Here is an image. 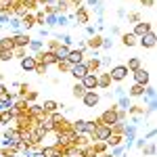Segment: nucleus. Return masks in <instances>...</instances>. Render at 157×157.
<instances>
[{
    "label": "nucleus",
    "instance_id": "obj_27",
    "mask_svg": "<svg viewBox=\"0 0 157 157\" xmlns=\"http://www.w3.org/2000/svg\"><path fill=\"white\" fill-rule=\"evenodd\" d=\"M109 153L113 157H121L124 153H128V149H126V145L121 143V145H117V147H109Z\"/></svg>",
    "mask_w": 157,
    "mask_h": 157
},
{
    "label": "nucleus",
    "instance_id": "obj_20",
    "mask_svg": "<svg viewBox=\"0 0 157 157\" xmlns=\"http://www.w3.org/2000/svg\"><path fill=\"white\" fill-rule=\"evenodd\" d=\"M140 151H143V155H145V157H155V153H157V145H155V140H149V143H147V145L143 147Z\"/></svg>",
    "mask_w": 157,
    "mask_h": 157
},
{
    "label": "nucleus",
    "instance_id": "obj_47",
    "mask_svg": "<svg viewBox=\"0 0 157 157\" xmlns=\"http://www.w3.org/2000/svg\"><path fill=\"white\" fill-rule=\"evenodd\" d=\"M134 145L138 147V149H143V147L147 145V140H145V136H143V138H134Z\"/></svg>",
    "mask_w": 157,
    "mask_h": 157
},
{
    "label": "nucleus",
    "instance_id": "obj_41",
    "mask_svg": "<svg viewBox=\"0 0 157 157\" xmlns=\"http://www.w3.org/2000/svg\"><path fill=\"white\" fill-rule=\"evenodd\" d=\"M34 17H36V23H40V27H44V17H46V15H44V11H38Z\"/></svg>",
    "mask_w": 157,
    "mask_h": 157
},
{
    "label": "nucleus",
    "instance_id": "obj_7",
    "mask_svg": "<svg viewBox=\"0 0 157 157\" xmlns=\"http://www.w3.org/2000/svg\"><path fill=\"white\" fill-rule=\"evenodd\" d=\"M73 19H78V25H86L88 21H90V13H88L86 6H75Z\"/></svg>",
    "mask_w": 157,
    "mask_h": 157
},
{
    "label": "nucleus",
    "instance_id": "obj_46",
    "mask_svg": "<svg viewBox=\"0 0 157 157\" xmlns=\"http://www.w3.org/2000/svg\"><path fill=\"white\" fill-rule=\"evenodd\" d=\"M38 34H40V38H48L50 36V29H48V27H40Z\"/></svg>",
    "mask_w": 157,
    "mask_h": 157
},
{
    "label": "nucleus",
    "instance_id": "obj_36",
    "mask_svg": "<svg viewBox=\"0 0 157 157\" xmlns=\"http://www.w3.org/2000/svg\"><path fill=\"white\" fill-rule=\"evenodd\" d=\"M11 107H13V101H11V98H4V101H0V113H2V111H9Z\"/></svg>",
    "mask_w": 157,
    "mask_h": 157
},
{
    "label": "nucleus",
    "instance_id": "obj_9",
    "mask_svg": "<svg viewBox=\"0 0 157 157\" xmlns=\"http://www.w3.org/2000/svg\"><path fill=\"white\" fill-rule=\"evenodd\" d=\"M80 82H82V86H84L86 90H97V73L88 71Z\"/></svg>",
    "mask_w": 157,
    "mask_h": 157
},
{
    "label": "nucleus",
    "instance_id": "obj_32",
    "mask_svg": "<svg viewBox=\"0 0 157 157\" xmlns=\"http://www.w3.org/2000/svg\"><path fill=\"white\" fill-rule=\"evenodd\" d=\"M57 67H59V71H61V73H69L73 65H71V63H69L67 59H65V61H59V63H57Z\"/></svg>",
    "mask_w": 157,
    "mask_h": 157
},
{
    "label": "nucleus",
    "instance_id": "obj_29",
    "mask_svg": "<svg viewBox=\"0 0 157 157\" xmlns=\"http://www.w3.org/2000/svg\"><path fill=\"white\" fill-rule=\"evenodd\" d=\"M27 48H32L34 55H36V52H40V50H44V40H29Z\"/></svg>",
    "mask_w": 157,
    "mask_h": 157
},
{
    "label": "nucleus",
    "instance_id": "obj_2",
    "mask_svg": "<svg viewBox=\"0 0 157 157\" xmlns=\"http://www.w3.org/2000/svg\"><path fill=\"white\" fill-rule=\"evenodd\" d=\"M98 121L101 124H105V126H113V124H117V107L113 105V107H109V109H105L103 113H101V117H98Z\"/></svg>",
    "mask_w": 157,
    "mask_h": 157
},
{
    "label": "nucleus",
    "instance_id": "obj_13",
    "mask_svg": "<svg viewBox=\"0 0 157 157\" xmlns=\"http://www.w3.org/2000/svg\"><path fill=\"white\" fill-rule=\"evenodd\" d=\"M109 86H111V78H109V71L97 73V88H101V90H107Z\"/></svg>",
    "mask_w": 157,
    "mask_h": 157
},
{
    "label": "nucleus",
    "instance_id": "obj_37",
    "mask_svg": "<svg viewBox=\"0 0 157 157\" xmlns=\"http://www.w3.org/2000/svg\"><path fill=\"white\" fill-rule=\"evenodd\" d=\"M44 23L48 25V27H55L57 25V15H46L44 17Z\"/></svg>",
    "mask_w": 157,
    "mask_h": 157
},
{
    "label": "nucleus",
    "instance_id": "obj_4",
    "mask_svg": "<svg viewBox=\"0 0 157 157\" xmlns=\"http://www.w3.org/2000/svg\"><path fill=\"white\" fill-rule=\"evenodd\" d=\"M82 103H84V107H88V109H94L101 103V97H98V92L97 90H88L84 97H82Z\"/></svg>",
    "mask_w": 157,
    "mask_h": 157
},
{
    "label": "nucleus",
    "instance_id": "obj_52",
    "mask_svg": "<svg viewBox=\"0 0 157 157\" xmlns=\"http://www.w3.org/2000/svg\"><path fill=\"white\" fill-rule=\"evenodd\" d=\"M98 157H113V155H111L109 151H105V153H101V155H98Z\"/></svg>",
    "mask_w": 157,
    "mask_h": 157
},
{
    "label": "nucleus",
    "instance_id": "obj_15",
    "mask_svg": "<svg viewBox=\"0 0 157 157\" xmlns=\"http://www.w3.org/2000/svg\"><path fill=\"white\" fill-rule=\"evenodd\" d=\"M36 59H34V55H32V57H27V55H25L23 59H21V69H23V71H34V69H36Z\"/></svg>",
    "mask_w": 157,
    "mask_h": 157
},
{
    "label": "nucleus",
    "instance_id": "obj_6",
    "mask_svg": "<svg viewBox=\"0 0 157 157\" xmlns=\"http://www.w3.org/2000/svg\"><path fill=\"white\" fill-rule=\"evenodd\" d=\"M138 44H140L143 48H155V44H157V36H155V32L151 29L149 34H145L143 38H138Z\"/></svg>",
    "mask_w": 157,
    "mask_h": 157
},
{
    "label": "nucleus",
    "instance_id": "obj_25",
    "mask_svg": "<svg viewBox=\"0 0 157 157\" xmlns=\"http://www.w3.org/2000/svg\"><path fill=\"white\" fill-rule=\"evenodd\" d=\"M121 42H124V46H134V44H138V38L132 32H128V34H121Z\"/></svg>",
    "mask_w": 157,
    "mask_h": 157
},
{
    "label": "nucleus",
    "instance_id": "obj_26",
    "mask_svg": "<svg viewBox=\"0 0 157 157\" xmlns=\"http://www.w3.org/2000/svg\"><path fill=\"white\" fill-rule=\"evenodd\" d=\"M69 50H71L69 46H63V44H61L59 48L55 50V57H57V63H59V61H65V59H67V55H69Z\"/></svg>",
    "mask_w": 157,
    "mask_h": 157
},
{
    "label": "nucleus",
    "instance_id": "obj_44",
    "mask_svg": "<svg viewBox=\"0 0 157 157\" xmlns=\"http://www.w3.org/2000/svg\"><path fill=\"white\" fill-rule=\"evenodd\" d=\"M86 36L88 38L97 36V27H94V25H86Z\"/></svg>",
    "mask_w": 157,
    "mask_h": 157
},
{
    "label": "nucleus",
    "instance_id": "obj_11",
    "mask_svg": "<svg viewBox=\"0 0 157 157\" xmlns=\"http://www.w3.org/2000/svg\"><path fill=\"white\" fill-rule=\"evenodd\" d=\"M69 128L73 134H88V120H75Z\"/></svg>",
    "mask_w": 157,
    "mask_h": 157
},
{
    "label": "nucleus",
    "instance_id": "obj_51",
    "mask_svg": "<svg viewBox=\"0 0 157 157\" xmlns=\"http://www.w3.org/2000/svg\"><path fill=\"white\" fill-rule=\"evenodd\" d=\"M126 17V9H117V19H124Z\"/></svg>",
    "mask_w": 157,
    "mask_h": 157
},
{
    "label": "nucleus",
    "instance_id": "obj_45",
    "mask_svg": "<svg viewBox=\"0 0 157 157\" xmlns=\"http://www.w3.org/2000/svg\"><path fill=\"white\" fill-rule=\"evenodd\" d=\"M155 136H157V130H155V128H151V130H149V132H147L145 140H147V143H149V140H155Z\"/></svg>",
    "mask_w": 157,
    "mask_h": 157
},
{
    "label": "nucleus",
    "instance_id": "obj_12",
    "mask_svg": "<svg viewBox=\"0 0 157 157\" xmlns=\"http://www.w3.org/2000/svg\"><path fill=\"white\" fill-rule=\"evenodd\" d=\"M11 40H13V46H21V48H25V46L29 44V40H32V38L21 32V34H13Z\"/></svg>",
    "mask_w": 157,
    "mask_h": 157
},
{
    "label": "nucleus",
    "instance_id": "obj_16",
    "mask_svg": "<svg viewBox=\"0 0 157 157\" xmlns=\"http://www.w3.org/2000/svg\"><path fill=\"white\" fill-rule=\"evenodd\" d=\"M34 25H36V17H34L32 13H27V15H23V17H21V29H25V32H27V29H32Z\"/></svg>",
    "mask_w": 157,
    "mask_h": 157
},
{
    "label": "nucleus",
    "instance_id": "obj_49",
    "mask_svg": "<svg viewBox=\"0 0 157 157\" xmlns=\"http://www.w3.org/2000/svg\"><path fill=\"white\" fill-rule=\"evenodd\" d=\"M98 2H101V0H86V4H88L90 9H94V6H98Z\"/></svg>",
    "mask_w": 157,
    "mask_h": 157
},
{
    "label": "nucleus",
    "instance_id": "obj_35",
    "mask_svg": "<svg viewBox=\"0 0 157 157\" xmlns=\"http://www.w3.org/2000/svg\"><path fill=\"white\" fill-rule=\"evenodd\" d=\"M128 21L136 25L138 21H143V17H140V13H136V11H134V13H128Z\"/></svg>",
    "mask_w": 157,
    "mask_h": 157
},
{
    "label": "nucleus",
    "instance_id": "obj_17",
    "mask_svg": "<svg viewBox=\"0 0 157 157\" xmlns=\"http://www.w3.org/2000/svg\"><path fill=\"white\" fill-rule=\"evenodd\" d=\"M84 63H86V69L92 71V73H97L98 69H101V59H98V57H90L88 61L84 59Z\"/></svg>",
    "mask_w": 157,
    "mask_h": 157
},
{
    "label": "nucleus",
    "instance_id": "obj_5",
    "mask_svg": "<svg viewBox=\"0 0 157 157\" xmlns=\"http://www.w3.org/2000/svg\"><path fill=\"white\" fill-rule=\"evenodd\" d=\"M132 78H134V84H140V86H149V80H151V73L147 71L145 67L132 71Z\"/></svg>",
    "mask_w": 157,
    "mask_h": 157
},
{
    "label": "nucleus",
    "instance_id": "obj_40",
    "mask_svg": "<svg viewBox=\"0 0 157 157\" xmlns=\"http://www.w3.org/2000/svg\"><path fill=\"white\" fill-rule=\"evenodd\" d=\"M13 57L23 59V57H25V48H21V46H15V48H13Z\"/></svg>",
    "mask_w": 157,
    "mask_h": 157
},
{
    "label": "nucleus",
    "instance_id": "obj_28",
    "mask_svg": "<svg viewBox=\"0 0 157 157\" xmlns=\"http://www.w3.org/2000/svg\"><path fill=\"white\" fill-rule=\"evenodd\" d=\"M130 105H132V103H130V97H128V94H124V97L117 98V105H115V107L121 109V111H128V107H130Z\"/></svg>",
    "mask_w": 157,
    "mask_h": 157
},
{
    "label": "nucleus",
    "instance_id": "obj_3",
    "mask_svg": "<svg viewBox=\"0 0 157 157\" xmlns=\"http://www.w3.org/2000/svg\"><path fill=\"white\" fill-rule=\"evenodd\" d=\"M128 67L126 65H113L111 69H109V78H111V82H124L126 78H128Z\"/></svg>",
    "mask_w": 157,
    "mask_h": 157
},
{
    "label": "nucleus",
    "instance_id": "obj_43",
    "mask_svg": "<svg viewBox=\"0 0 157 157\" xmlns=\"http://www.w3.org/2000/svg\"><path fill=\"white\" fill-rule=\"evenodd\" d=\"M46 69H48L46 65H40V63H38V65H36V69H34V71H36L38 75H46Z\"/></svg>",
    "mask_w": 157,
    "mask_h": 157
},
{
    "label": "nucleus",
    "instance_id": "obj_42",
    "mask_svg": "<svg viewBox=\"0 0 157 157\" xmlns=\"http://www.w3.org/2000/svg\"><path fill=\"white\" fill-rule=\"evenodd\" d=\"M9 19H11L9 13H0V27H2V25H9Z\"/></svg>",
    "mask_w": 157,
    "mask_h": 157
},
{
    "label": "nucleus",
    "instance_id": "obj_38",
    "mask_svg": "<svg viewBox=\"0 0 157 157\" xmlns=\"http://www.w3.org/2000/svg\"><path fill=\"white\" fill-rule=\"evenodd\" d=\"M101 48L111 50V48H113V40H111V38H103V44H101Z\"/></svg>",
    "mask_w": 157,
    "mask_h": 157
},
{
    "label": "nucleus",
    "instance_id": "obj_39",
    "mask_svg": "<svg viewBox=\"0 0 157 157\" xmlns=\"http://www.w3.org/2000/svg\"><path fill=\"white\" fill-rule=\"evenodd\" d=\"M13 59V50H0V61H11Z\"/></svg>",
    "mask_w": 157,
    "mask_h": 157
},
{
    "label": "nucleus",
    "instance_id": "obj_30",
    "mask_svg": "<svg viewBox=\"0 0 157 157\" xmlns=\"http://www.w3.org/2000/svg\"><path fill=\"white\" fill-rule=\"evenodd\" d=\"M57 40H59L61 44H63V46H71L73 44V38H71V34H57Z\"/></svg>",
    "mask_w": 157,
    "mask_h": 157
},
{
    "label": "nucleus",
    "instance_id": "obj_24",
    "mask_svg": "<svg viewBox=\"0 0 157 157\" xmlns=\"http://www.w3.org/2000/svg\"><path fill=\"white\" fill-rule=\"evenodd\" d=\"M101 44H103V38L98 36V34H97V36H92L90 40H86V46H88L90 50H98V48H101Z\"/></svg>",
    "mask_w": 157,
    "mask_h": 157
},
{
    "label": "nucleus",
    "instance_id": "obj_1",
    "mask_svg": "<svg viewBox=\"0 0 157 157\" xmlns=\"http://www.w3.org/2000/svg\"><path fill=\"white\" fill-rule=\"evenodd\" d=\"M97 121H98V120H97ZM109 134H111V128L98 121V126L94 128V132L90 134V143H94V140H101V143H105V140L109 138Z\"/></svg>",
    "mask_w": 157,
    "mask_h": 157
},
{
    "label": "nucleus",
    "instance_id": "obj_21",
    "mask_svg": "<svg viewBox=\"0 0 157 157\" xmlns=\"http://www.w3.org/2000/svg\"><path fill=\"white\" fill-rule=\"evenodd\" d=\"M126 94L128 97H143L145 94V86H140V84H132L128 90H126Z\"/></svg>",
    "mask_w": 157,
    "mask_h": 157
},
{
    "label": "nucleus",
    "instance_id": "obj_48",
    "mask_svg": "<svg viewBox=\"0 0 157 157\" xmlns=\"http://www.w3.org/2000/svg\"><path fill=\"white\" fill-rule=\"evenodd\" d=\"M140 4L147 6V9H153V6H155V0H140Z\"/></svg>",
    "mask_w": 157,
    "mask_h": 157
},
{
    "label": "nucleus",
    "instance_id": "obj_8",
    "mask_svg": "<svg viewBox=\"0 0 157 157\" xmlns=\"http://www.w3.org/2000/svg\"><path fill=\"white\" fill-rule=\"evenodd\" d=\"M153 29V23H149V21H138V23L134 25V29H132V34L136 38H143L145 34H149Z\"/></svg>",
    "mask_w": 157,
    "mask_h": 157
},
{
    "label": "nucleus",
    "instance_id": "obj_18",
    "mask_svg": "<svg viewBox=\"0 0 157 157\" xmlns=\"http://www.w3.org/2000/svg\"><path fill=\"white\" fill-rule=\"evenodd\" d=\"M126 113L132 117H145V105H130Z\"/></svg>",
    "mask_w": 157,
    "mask_h": 157
},
{
    "label": "nucleus",
    "instance_id": "obj_23",
    "mask_svg": "<svg viewBox=\"0 0 157 157\" xmlns=\"http://www.w3.org/2000/svg\"><path fill=\"white\" fill-rule=\"evenodd\" d=\"M86 92H88V90H86L84 86H82V82H75V84H73V88H71L73 98H80V101H82V97H84Z\"/></svg>",
    "mask_w": 157,
    "mask_h": 157
},
{
    "label": "nucleus",
    "instance_id": "obj_50",
    "mask_svg": "<svg viewBox=\"0 0 157 157\" xmlns=\"http://www.w3.org/2000/svg\"><path fill=\"white\" fill-rule=\"evenodd\" d=\"M111 34H113V36H120V25H113V27H111Z\"/></svg>",
    "mask_w": 157,
    "mask_h": 157
},
{
    "label": "nucleus",
    "instance_id": "obj_22",
    "mask_svg": "<svg viewBox=\"0 0 157 157\" xmlns=\"http://www.w3.org/2000/svg\"><path fill=\"white\" fill-rule=\"evenodd\" d=\"M126 67H128V71L132 73V71H136V69H140V67H143V61L138 59V57H130L128 63H126Z\"/></svg>",
    "mask_w": 157,
    "mask_h": 157
},
{
    "label": "nucleus",
    "instance_id": "obj_33",
    "mask_svg": "<svg viewBox=\"0 0 157 157\" xmlns=\"http://www.w3.org/2000/svg\"><path fill=\"white\" fill-rule=\"evenodd\" d=\"M57 25H61V27L69 25V19H67V15H65V13H59V15H57Z\"/></svg>",
    "mask_w": 157,
    "mask_h": 157
},
{
    "label": "nucleus",
    "instance_id": "obj_19",
    "mask_svg": "<svg viewBox=\"0 0 157 157\" xmlns=\"http://www.w3.org/2000/svg\"><path fill=\"white\" fill-rule=\"evenodd\" d=\"M59 103H57V101H44V105H42V111H44V113H46V115H50V113H55V111H59Z\"/></svg>",
    "mask_w": 157,
    "mask_h": 157
},
{
    "label": "nucleus",
    "instance_id": "obj_14",
    "mask_svg": "<svg viewBox=\"0 0 157 157\" xmlns=\"http://www.w3.org/2000/svg\"><path fill=\"white\" fill-rule=\"evenodd\" d=\"M67 61H69L71 65H78V63L84 61V52H82L80 48H71V50H69V55H67Z\"/></svg>",
    "mask_w": 157,
    "mask_h": 157
},
{
    "label": "nucleus",
    "instance_id": "obj_34",
    "mask_svg": "<svg viewBox=\"0 0 157 157\" xmlns=\"http://www.w3.org/2000/svg\"><path fill=\"white\" fill-rule=\"evenodd\" d=\"M59 46H61V42L57 40V38H55V40H48V44H46V48H44V50H50V52H55V50L59 48Z\"/></svg>",
    "mask_w": 157,
    "mask_h": 157
},
{
    "label": "nucleus",
    "instance_id": "obj_31",
    "mask_svg": "<svg viewBox=\"0 0 157 157\" xmlns=\"http://www.w3.org/2000/svg\"><path fill=\"white\" fill-rule=\"evenodd\" d=\"M15 46H13V40L11 36H6V38H0V50H13Z\"/></svg>",
    "mask_w": 157,
    "mask_h": 157
},
{
    "label": "nucleus",
    "instance_id": "obj_10",
    "mask_svg": "<svg viewBox=\"0 0 157 157\" xmlns=\"http://www.w3.org/2000/svg\"><path fill=\"white\" fill-rule=\"evenodd\" d=\"M69 73L73 75V80H75V82H80V80H82V78L86 75V73H88V69H86V63L82 61V63L73 65V67H71V71H69Z\"/></svg>",
    "mask_w": 157,
    "mask_h": 157
}]
</instances>
